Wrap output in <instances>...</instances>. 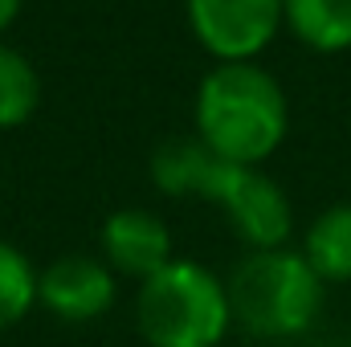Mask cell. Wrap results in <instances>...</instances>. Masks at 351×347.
Wrapping results in <instances>:
<instances>
[{"label": "cell", "instance_id": "cell-1", "mask_svg": "<svg viewBox=\"0 0 351 347\" xmlns=\"http://www.w3.org/2000/svg\"><path fill=\"white\" fill-rule=\"evenodd\" d=\"M286 94L254 62H221L196 90V139L229 164L258 168L286 139Z\"/></svg>", "mask_w": 351, "mask_h": 347}, {"label": "cell", "instance_id": "cell-2", "mask_svg": "<svg viewBox=\"0 0 351 347\" xmlns=\"http://www.w3.org/2000/svg\"><path fill=\"white\" fill-rule=\"evenodd\" d=\"M323 278L302 250H254L233 265L225 294L233 323L258 339H294L315 327L323 311Z\"/></svg>", "mask_w": 351, "mask_h": 347}, {"label": "cell", "instance_id": "cell-3", "mask_svg": "<svg viewBox=\"0 0 351 347\" xmlns=\"http://www.w3.org/2000/svg\"><path fill=\"white\" fill-rule=\"evenodd\" d=\"M135 319L147 347H217L233 311L225 282L200 261H168L160 274L139 282Z\"/></svg>", "mask_w": 351, "mask_h": 347}, {"label": "cell", "instance_id": "cell-4", "mask_svg": "<svg viewBox=\"0 0 351 347\" xmlns=\"http://www.w3.org/2000/svg\"><path fill=\"white\" fill-rule=\"evenodd\" d=\"M192 196H204L213 200L217 208H225V217L233 221L237 237L250 246V250H282L290 241V229H294V213H290V200L286 192L258 168H245V164H229V160H217L213 152L204 156L200 176H196V188Z\"/></svg>", "mask_w": 351, "mask_h": 347}, {"label": "cell", "instance_id": "cell-5", "mask_svg": "<svg viewBox=\"0 0 351 347\" xmlns=\"http://www.w3.org/2000/svg\"><path fill=\"white\" fill-rule=\"evenodd\" d=\"M188 21L217 62H254L282 25V0H188Z\"/></svg>", "mask_w": 351, "mask_h": 347}, {"label": "cell", "instance_id": "cell-6", "mask_svg": "<svg viewBox=\"0 0 351 347\" xmlns=\"http://www.w3.org/2000/svg\"><path fill=\"white\" fill-rule=\"evenodd\" d=\"M37 302L62 323H90L114 307V270L86 254H66L37 274Z\"/></svg>", "mask_w": 351, "mask_h": 347}, {"label": "cell", "instance_id": "cell-7", "mask_svg": "<svg viewBox=\"0 0 351 347\" xmlns=\"http://www.w3.org/2000/svg\"><path fill=\"white\" fill-rule=\"evenodd\" d=\"M102 254H106L110 270L147 282L152 274H160L172 261V237H168V225L156 213L119 208L102 225Z\"/></svg>", "mask_w": 351, "mask_h": 347}, {"label": "cell", "instance_id": "cell-8", "mask_svg": "<svg viewBox=\"0 0 351 347\" xmlns=\"http://www.w3.org/2000/svg\"><path fill=\"white\" fill-rule=\"evenodd\" d=\"M282 21L315 53L351 49V0H282Z\"/></svg>", "mask_w": 351, "mask_h": 347}, {"label": "cell", "instance_id": "cell-9", "mask_svg": "<svg viewBox=\"0 0 351 347\" xmlns=\"http://www.w3.org/2000/svg\"><path fill=\"white\" fill-rule=\"evenodd\" d=\"M302 258L323 282H351V204H331L311 221Z\"/></svg>", "mask_w": 351, "mask_h": 347}, {"label": "cell", "instance_id": "cell-10", "mask_svg": "<svg viewBox=\"0 0 351 347\" xmlns=\"http://www.w3.org/2000/svg\"><path fill=\"white\" fill-rule=\"evenodd\" d=\"M37 98H41V82L29 58L0 45V131L29 123V115L37 110Z\"/></svg>", "mask_w": 351, "mask_h": 347}, {"label": "cell", "instance_id": "cell-11", "mask_svg": "<svg viewBox=\"0 0 351 347\" xmlns=\"http://www.w3.org/2000/svg\"><path fill=\"white\" fill-rule=\"evenodd\" d=\"M33 307H37V274H33V265L16 246L0 241V331L16 327Z\"/></svg>", "mask_w": 351, "mask_h": 347}, {"label": "cell", "instance_id": "cell-12", "mask_svg": "<svg viewBox=\"0 0 351 347\" xmlns=\"http://www.w3.org/2000/svg\"><path fill=\"white\" fill-rule=\"evenodd\" d=\"M21 12V0H0V29H8Z\"/></svg>", "mask_w": 351, "mask_h": 347}]
</instances>
